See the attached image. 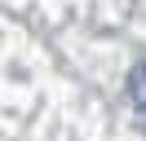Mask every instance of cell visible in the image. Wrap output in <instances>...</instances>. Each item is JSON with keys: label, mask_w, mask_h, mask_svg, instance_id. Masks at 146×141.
Returning <instances> with one entry per match:
<instances>
[{"label": "cell", "mask_w": 146, "mask_h": 141, "mask_svg": "<svg viewBox=\"0 0 146 141\" xmlns=\"http://www.w3.org/2000/svg\"><path fill=\"white\" fill-rule=\"evenodd\" d=\"M128 101L146 115V62H142V66H133V75H128Z\"/></svg>", "instance_id": "obj_1"}]
</instances>
